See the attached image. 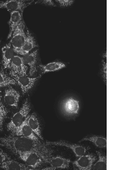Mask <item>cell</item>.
Here are the masks:
<instances>
[{"label":"cell","mask_w":128,"mask_h":170,"mask_svg":"<svg viewBox=\"0 0 128 170\" xmlns=\"http://www.w3.org/2000/svg\"><path fill=\"white\" fill-rule=\"evenodd\" d=\"M47 145H53L65 146L72 149L77 157H80L84 155L86 151V148L82 146L73 144L63 140L55 141H46Z\"/></svg>","instance_id":"cell-9"},{"label":"cell","mask_w":128,"mask_h":170,"mask_svg":"<svg viewBox=\"0 0 128 170\" xmlns=\"http://www.w3.org/2000/svg\"><path fill=\"white\" fill-rule=\"evenodd\" d=\"M64 112L68 115H73L78 113L79 109V102L72 97L65 99L62 104Z\"/></svg>","instance_id":"cell-11"},{"label":"cell","mask_w":128,"mask_h":170,"mask_svg":"<svg viewBox=\"0 0 128 170\" xmlns=\"http://www.w3.org/2000/svg\"><path fill=\"white\" fill-rule=\"evenodd\" d=\"M20 96L18 92L12 87H9L5 90L4 101L7 105L17 108Z\"/></svg>","instance_id":"cell-12"},{"label":"cell","mask_w":128,"mask_h":170,"mask_svg":"<svg viewBox=\"0 0 128 170\" xmlns=\"http://www.w3.org/2000/svg\"><path fill=\"white\" fill-rule=\"evenodd\" d=\"M38 52V50H36L22 57L24 64L28 65L30 67L29 74L30 76H33L37 72L36 64Z\"/></svg>","instance_id":"cell-13"},{"label":"cell","mask_w":128,"mask_h":170,"mask_svg":"<svg viewBox=\"0 0 128 170\" xmlns=\"http://www.w3.org/2000/svg\"><path fill=\"white\" fill-rule=\"evenodd\" d=\"M11 159L10 156L0 148V166L3 162Z\"/></svg>","instance_id":"cell-25"},{"label":"cell","mask_w":128,"mask_h":170,"mask_svg":"<svg viewBox=\"0 0 128 170\" xmlns=\"http://www.w3.org/2000/svg\"><path fill=\"white\" fill-rule=\"evenodd\" d=\"M9 68L11 72L19 76H26L28 69L22 58L18 56H14L11 62Z\"/></svg>","instance_id":"cell-10"},{"label":"cell","mask_w":128,"mask_h":170,"mask_svg":"<svg viewBox=\"0 0 128 170\" xmlns=\"http://www.w3.org/2000/svg\"><path fill=\"white\" fill-rule=\"evenodd\" d=\"M55 1L58 3L59 5L63 7H67L71 6L74 2L73 0H58Z\"/></svg>","instance_id":"cell-26"},{"label":"cell","mask_w":128,"mask_h":170,"mask_svg":"<svg viewBox=\"0 0 128 170\" xmlns=\"http://www.w3.org/2000/svg\"><path fill=\"white\" fill-rule=\"evenodd\" d=\"M30 110V104L26 99L20 110L15 114L7 128L8 131L12 133L18 127L28 115Z\"/></svg>","instance_id":"cell-2"},{"label":"cell","mask_w":128,"mask_h":170,"mask_svg":"<svg viewBox=\"0 0 128 170\" xmlns=\"http://www.w3.org/2000/svg\"><path fill=\"white\" fill-rule=\"evenodd\" d=\"M2 64L5 68H9L15 52L10 43L6 44L2 49Z\"/></svg>","instance_id":"cell-17"},{"label":"cell","mask_w":128,"mask_h":170,"mask_svg":"<svg viewBox=\"0 0 128 170\" xmlns=\"http://www.w3.org/2000/svg\"><path fill=\"white\" fill-rule=\"evenodd\" d=\"M96 153L98 156V161L92 167V170H107L106 157L98 151Z\"/></svg>","instance_id":"cell-22"},{"label":"cell","mask_w":128,"mask_h":170,"mask_svg":"<svg viewBox=\"0 0 128 170\" xmlns=\"http://www.w3.org/2000/svg\"><path fill=\"white\" fill-rule=\"evenodd\" d=\"M18 156L27 166L33 169H36L44 163L39 155L34 151L23 153Z\"/></svg>","instance_id":"cell-4"},{"label":"cell","mask_w":128,"mask_h":170,"mask_svg":"<svg viewBox=\"0 0 128 170\" xmlns=\"http://www.w3.org/2000/svg\"><path fill=\"white\" fill-rule=\"evenodd\" d=\"M25 29V23L23 20L16 27L11 37L10 43L15 52L18 54L26 39Z\"/></svg>","instance_id":"cell-3"},{"label":"cell","mask_w":128,"mask_h":170,"mask_svg":"<svg viewBox=\"0 0 128 170\" xmlns=\"http://www.w3.org/2000/svg\"><path fill=\"white\" fill-rule=\"evenodd\" d=\"M27 122L34 133L40 139L43 140L40 123L36 114L33 113L28 115L27 117Z\"/></svg>","instance_id":"cell-16"},{"label":"cell","mask_w":128,"mask_h":170,"mask_svg":"<svg viewBox=\"0 0 128 170\" xmlns=\"http://www.w3.org/2000/svg\"><path fill=\"white\" fill-rule=\"evenodd\" d=\"M71 161L60 156L53 157L49 158L47 163L55 169H65L69 168Z\"/></svg>","instance_id":"cell-14"},{"label":"cell","mask_w":128,"mask_h":170,"mask_svg":"<svg viewBox=\"0 0 128 170\" xmlns=\"http://www.w3.org/2000/svg\"><path fill=\"white\" fill-rule=\"evenodd\" d=\"M10 74L16 81L20 87L23 94L27 92L34 86L39 76L35 78H30L26 76H19L15 74L11 71Z\"/></svg>","instance_id":"cell-6"},{"label":"cell","mask_w":128,"mask_h":170,"mask_svg":"<svg viewBox=\"0 0 128 170\" xmlns=\"http://www.w3.org/2000/svg\"><path fill=\"white\" fill-rule=\"evenodd\" d=\"M27 117L21 124L12 133L13 135L25 137L36 141H40L39 138L34 133L28 125Z\"/></svg>","instance_id":"cell-8"},{"label":"cell","mask_w":128,"mask_h":170,"mask_svg":"<svg viewBox=\"0 0 128 170\" xmlns=\"http://www.w3.org/2000/svg\"><path fill=\"white\" fill-rule=\"evenodd\" d=\"M39 66L43 73L56 71L65 66V65L61 62H54L45 65H40Z\"/></svg>","instance_id":"cell-21"},{"label":"cell","mask_w":128,"mask_h":170,"mask_svg":"<svg viewBox=\"0 0 128 170\" xmlns=\"http://www.w3.org/2000/svg\"><path fill=\"white\" fill-rule=\"evenodd\" d=\"M106 52L104 53L102 55L103 57H104V58H106Z\"/></svg>","instance_id":"cell-28"},{"label":"cell","mask_w":128,"mask_h":170,"mask_svg":"<svg viewBox=\"0 0 128 170\" xmlns=\"http://www.w3.org/2000/svg\"><path fill=\"white\" fill-rule=\"evenodd\" d=\"M26 35V40L18 53L19 54L23 56L28 54L33 48L37 46L34 37L28 30Z\"/></svg>","instance_id":"cell-18"},{"label":"cell","mask_w":128,"mask_h":170,"mask_svg":"<svg viewBox=\"0 0 128 170\" xmlns=\"http://www.w3.org/2000/svg\"><path fill=\"white\" fill-rule=\"evenodd\" d=\"M84 141H89L91 142L97 147L100 148L106 147V139L102 137L96 136L87 137L83 138L80 142Z\"/></svg>","instance_id":"cell-20"},{"label":"cell","mask_w":128,"mask_h":170,"mask_svg":"<svg viewBox=\"0 0 128 170\" xmlns=\"http://www.w3.org/2000/svg\"><path fill=\"white\" fill-rule=\"evenodd\" d=\"M96 157L93 155H83L73 162L75 169L80 170H90Z\"/></svg>","instance_id":"cell-7"},{"label":"cell","mask_w":128,"mask_h":170,"mask_svg":"<svg viewBox=\"0 0 128 170\" xmlns=\"http://www.w3.org/2000/svg\"><path fill=\"white\" fill-rule=\"evenodd\" d=\"M0 145L15 155L26 152L34 151L38 154L45 163L51 157L53 151L40 141H37L23 136L10 135L0 137Z\"/></svg>","instance_id":"cell-1"},{"label":"cell","mask_w":128,"mask_h":170,"mask_svg":"<svg viewBox=\"0 0 128 170\" xmlns=\"http://www.w3.org/2000/svg\"><path fill=\"white\" fill-rule=\"evenodd\" d=\"M0 167L6 170H33L27 165L11 159L3 162Z\"/></svg>","instance_id":"cell-19"},{"label":"cell","mask_w":128,"mask_h":170,"mask_svg":"<svg viewBox=\"0 0 128 170\" xmlns=\"http://www.w3.org/2000/svg\"><path fill=\"white\" fill-rule=\"evenodd\" d=\"M2 97L0 95V131L3 130V123L7 118L8 111L2 101Z\"/></svg>","instance_id":"cell-24"},{"label":"cell","mask_w":128,"mask_h":170,"mask_svg":"<svg viewBox=\"0 0 128 170\" xmlns=\"http://www.w3.org/2000/svg\"><path fill=\"white\" fill-rule=\"evenodd\" d=\"M41 2L46 5L55 6L56 5L52 0H43L41 1Z\"/></svg>","instance_id":"cell-27"},{"label":"cell","mask_w":128,"mask_h":170,"mask_svg":"<svg viewBox=\"0 0 128 170\" xmlns=\"http://www.w3.org/2000/svg\"><path fill=\"white\" fill-rule=\"evenodd\" d=\"M22 13L19 11H15L11 12L10 18L8 24L9 28L7 39L11 36L17 26L23 21Z\"/></svg>","instance_id":"cell-15"},{"label":"cell","mask_w":128,"mask_h":170,"mask_svg":"<svg viewBox=\"0 0 128 170\" xmlns=\"http://www.w3.org/2000/svg\"><path fill=\"white\" fill-rule=\"evenodd\" d=\"M17 84L16 81L0 70V88Z\"/></svg>","instance_id":"cell-23"},{"label":"cell","mask_w":128,"mask_h":170,"mask_svg":"<svg viewBox=\"0 0 128 170\" xmlns=\"http://www.w3.org/2000/svg\"><path fill=\"white\" fill-rule=\"evenodd\" d=\"M33 1L8 0L0 2V9H6L10 12L19 11L23 12L24 9L30 5Z\"/></svg>","instance_id":"cell-5"}]
</instances>
